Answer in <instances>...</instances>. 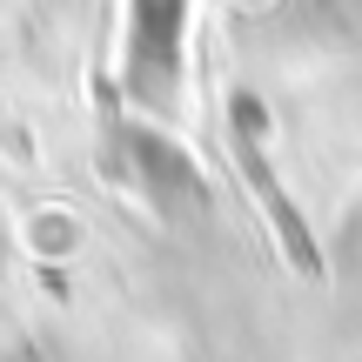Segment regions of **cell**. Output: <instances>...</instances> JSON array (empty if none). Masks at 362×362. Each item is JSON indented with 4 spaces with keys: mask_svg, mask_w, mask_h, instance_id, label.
Returning a JSON list of instances; mask_svg holds the SVG:
<instances>
[{
    "mask_svg": "<svg viewBox=\"0 0 362 362\" xmlns=\"http://www.w3.org/2000/svg\"><path fill=\"white\" fill-rule=\"evenodd\" d=\"M242 161H248V181H255V194H275V188H269V175H262V155H255V148H248V141H242ZM275 215H282V235H288V242H296L302 255L315 262V248H309V242H302V235H296V215H288L282 202H275Z\"/></svg>",
    "mask_w": 362,
    "mask_h": 362,
    "instance_id": "cell-1",
    "label": "cell"
}]
</instances>
